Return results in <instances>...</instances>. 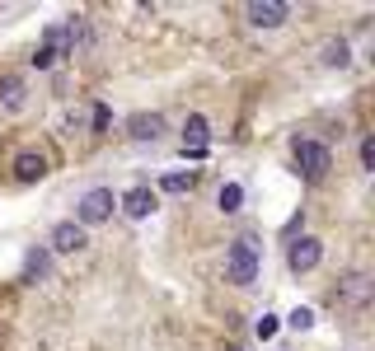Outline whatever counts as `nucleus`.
Returning a JSON list of instances; mask_svg holds the SVG:
<instances>
[{
	"label": "nucleus",
	"instance_id": "obj_18",
	"mask_svg": "<svg viewBox=\"0 0 375 351\" xmlns=\"http://www.w3.org/2000/svg\"><path fill=\"white\" fill-rule=\"evenodd\" d=\"M277 328H281V323L272 319V314H263V319L253 323V337H263V342H272V337H277Z\"/></svg>",
	"mask_w": 375,
	"mask_h": 351
},
{
	"label": "nucleus",
	"instance_id": "obj_12",
	"mask_svg": "<svg viewBox=\"0 0 375 351\" xmlns=\"http://www.w3.org/2000/svg\"><path fill=\"white\" fill-rule=\"evenodd\" d=\"M19 103H24V80L5 76L0 80V108H19Z\"/></svg>",
	"mask_w": 375,
	"mask_h": 351
},
{
	"label": "nucleus",
	"instance_id": "obj_14",
	"mask_svg": "<svg viewBox=\"0 0 375 351\" xmlns=\"http://www.w3.org/2000/svg\"><path fill=\"white\" fill-rule=\"evenodd\" d=\"M347 62H352V52H347V43H343V38L324 43V66H338V71H343Z\"/></svg>",
	"mask_w": 375,
	"mask_h": 351
},
{
	"label": "nucleus",
	"instance_id": "obj_11",
	"mask_svg": "<svg viewBox=\"0 0 375 351\" xmlns=\"http://www.w3.org/2000/svg\"><path fill=\"white\" fill-rule=\"evenodd\" d=\"M183 141H188V150H206V117L202 113H192L183 122Z\"/></svg>",
	"mask_w": 375,
	"mask_h": 351
},
{
	"label": "nucleus",
	"instance_id": "obj_16",
	"mask_svg": "<svg viewBox=\"0 0 375 351\" xmlns=\"http://www.w3.org/2000/svg\"><path fill=\"white\" fill-rule=\"evenodd\" d=\"M216 201H220V211H239V206H244V187H239V183H225L216 192Z\"/></svg>",
	"mask_w": 375,
	"mask_h": 351
},
{
	"label": "nucleus",
	"instance_id": "obj_20",
	"mask_svg": "<svg viewBox=\"0 0 375 351\" xmlns=\"http://www.w3.org/2000/svg\"><path fill=\"white\" fill-rule=\"evenodd\" d=\"M104 127H108V103L94 108V131H104Z\"/></svg>",
	"mask_w": 375,
	"mask_h": 351
},
{
	"label": "nucleus",
	"instance_id": "obj_6",
	"mask_svg": "<svg viewBox=\"0 0 375 351\" xmlns=\"http://www.w3.org/2000/svg\"><path fill=\"white\" fill-rule=\"evenodd\" d=\"M122 215L127 220H150V215H155V192H150L146 183L132 187V192L122 197Z\"/></svg>",
	"mask_w": 375,
	"mask_h": 351
},
{
	"label": "nucleus",
	"instance_id": "obj_8",
	"mask_svg": "<svg viewBox=\"0 0 375 351\" xmlns=\"http://www.w3.org/2000/svg\"><path fill=\"white\" fill-rule=\"evenodd\" d=\"M127 131H132V141L150 145V141H160V136H164V117H160V113H136V117L127 122Z\"/></svg>",
	"mask_w": 375,
	"mask_h": 351
},
{
	"label": "nucleus",
	"instance_id": "obj_4",
	"mask_svg": "<svg viewBox=\"0 0 375 351\" xmlns=\"http://www.w3.org/2000/svg\"><path fill=\"white\" fill-rule=\"evenodd\" d=\"M113 206H118L113 187H90V192L80 197V220H85V225H104L113 215Z\"/></svg>",
	"mask_w": 375,
	"mask_h": 351
},
{
	"label": "nucleus",
	"instance_id": "obj_17",
	"mask_svg": "<svg viewBox=\"0 0 375 351\" xmlns=\"http://www.w3.org/2000/svg\"><path fill=\"white\" fill-rule=\"evenodd\" d=\"M291 328H296V333L314 328V309H310V305H296V309H291Z\"/></svg>",
	"mask_w": 375,
	"mask_h": 351
},
{
	"label": "nucleus",
	"instance_id": "obj_3",
	"mask_svg": "<svg viewBox=\"0 0 375 351\" xmlns=\"http://www.w3.org/2000/svg\"><path fill=\"white\" fill-rule=\"evenodd\" d=\"M371 272H347V276H338V286H333V300L338 305H347V309H361L366 300H371Z\"/></svg>",
	"mask_w": 375,
	"mask_h": 351
},
{
	"label": "nucleus",
	"instance_id": "obj_13",
	"mask_svg": "<svg viewBox=\"0 0 375 351\" xmlns=\"http://www.w3.org/2000/svg\"><path fill=\"white\" fill-rule=\"evenodd\" d=\"M192 183H197V173H183V169H174V173H164V178H160V187H164V192H192Z\"/></svg>",
	"mask_w": 375,
	"mask_h": 351
},
{
	"label": "nucleus",
	"instance_id": "obj_7",
	"mask_svg": "<svg viewBox=\"0 0 375 351\" xmlns=\"http://www.w3.org/2000/svg\"><path fill=\"white\" fill-rule=\"evenodd\" d=\"M15 178L19 183H38V178H47V155L43 150H19L15 155Z\"/></svg>",
	"mask_w": 375,
	"mask_h": 351
},
{
	"label": "nucleus",
	"instance_id": "obj_10",
	"mask_svg": "<svg viewBox=\"0 0 375 351\" xmlns=\"http://www.w3.org/2000/svg\"><path fill=\"white\" fill-rule=\"evenodd\" d=\"M52 248H57V253H80V248H85V229H80L76 220L57 225L52 229Z\"/></svg>",
	"mask_w": 375,
	"mask_h": 351
},
{
	"label": "nucleus",
	"instance_id": "obj_5",
	"mask_svg": "<svg viewBox=\"0 0 375 351\" xmlns=\"http://www.w3.org/2000/svg\"><path fill=\"white\" fill-rule=\"evenodd\" d=\"M244 15H249L253 29H281L291 19V5H281V0H253Z\"/></svg>",
	"mask_w": 375,
	"mask_h": 351
},
{
	"label": "nucleus",
	"instance_id": "obj_1",
	"mask_svg": "<svg viewBox=\"0 0 375 351\" xmlns=\"http://www.w3.org/2000/svg\"><path fill=\"white\" fill-rule=\"evenodd\" d=\"M225 276H230L234 286H249L253 276H258V239L244 234V239H234L230 253H225Z\"/></svg>",
	"mask_w": 375,
	"mask_h": 351
},
{
	"label": "nucleus",
	"instance_id": "obj_9",
	"mask_svg": "<svg viewBox=\"0 0 375 351\" xmlns=\"http://www.w3.org/2000/svg\"><path fill=\"white\" fill-rule=\"evenodd\" d=\"M319 258H324V244L319 239H300V244H291V272H314L319 267Z\"/></svg>",
	"mask_w": 375,
	"mask_h": 351
},
{
	"label": "nucleus",
	"instance_id": "obj_21",
	"mask_svg": "<svg viewBox=\"0 0 375 351\" xmlns=\"http://www.w3.org/2000/svg\"><path fill=\"white\" fill-rule=\"evenodd\" d=\"M361 164H366V169L375 164V141H361Z\"/></svg>",
	"mask_w": 375,
	"mask_h": 351
},
{
	"label": "nucleus",
	"instance_id": "obj_19",
	"mask_svg": "<svg viewBox=\"0 0 375 351\" xmlns=\"http://www.w3.org/2000/svg\"><path fill=\"white\" fill-rule=\"evenodd\" d=\"M33 66H38V71H52V66H62V62H57V52L38 47V52H33Z\"/></svg>",
	"mask_w": 375,
	"mask_h": 351
},
{
	"label": "nucleus",
	"instance_id": "obj_22",
	"mask_svg": "<svg viewBox=\"0 0 375 351\" xmlns=\"http://www.w3.org/2000/svg\"><path fill=\"white\" fill-rule=\"evenodd\" d=\"M220 351H239V347H220Z\"/></svg>",
	"mask_w": 375,
	"mask_h": 351
},
{
	"label": "nucleus",
	"instance_id": "obj_15",
	"mask_svg": "<svg viewBox=\"0 0 375 351\" xmlns=\"http://www.w3.org/2000/svg\"><path fill=\"white\" fill-rule=\"evenodd\" d=\"M47 267H52L47 248H33V253H29V262H24V281H33V276H47Z\"/></svg>",
	"mask_w": 375,
	"mask_h": 351
},
{
	"label": "nucleus",
	"instance_id": "obj_2",
	"mask_svg": "<svg viewBox=\"0 0 375 351\" xmlns=\"http://www.w3.org/2000/svg\"><path fill=\"white\" fill-rule=\"evenodd\" d=\"M296 164H300V173H305L310 183H319V178L328 173V164H333V159H328V145H324V141L300 136V141H296Z\"/></svg>",
	"mask_w": 375,
	"mask_h": 351
}]
</instances>
